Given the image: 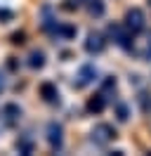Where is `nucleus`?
<instances>
[{
	"instance_id": "1",
	"label": "nucleus",
	"mask_w": 151,
	"mask_h": 156,
	"mask_svg": "<svg viewBox=\"0 0 151 156\" xmlns=\"http://www.w3.org/2000/svg\"><path fill=\"white\" fill-rule=\"evenodd\" d=\"M97 69L92 66V64H85V66H80V71H78V76H76L73 85L76 88H85V85H90V83H94L97 80Z\"/></svg>"
},
{
	"instance_id": "2",
	"label": "nucleus",
	"mask_w": 151,
	"mask_h": 156,
	"mask_svg": "<svg viewBox=\"0 0 151 156\" xmlns=\"http://www.w3.org/2000/svg\"><path fill=\"white\" fill-rule=\"evenodd\" d=\"M113 137H116V130L109 123H99V126L92 128V142H97V144H106Z\"/></svg>"
},
{
	"instance_id": "3",
	"label": "nucleus",
	"mask_w": 151,
	"mask_h": 156,
	"mask_svg": "<svg viewBox=\"0 0 151 156\" xmlns=\"http://www.w3.org/2000/svg\"><path fill=\"white\" fill-rule=\"evenodd\" d=\"M104 48H106V40H104L102 33H90L87 36V40H85V50L90 52V55H99V52H104Z\"/></svg>"
},
{
	"instance_id": "4",
	"label": "nucleus",
	"mask_w": 151,
	"mask_h": 156,
	"mask_svg": "<svg viewBox=\"0 0 151 156\" xmlns=\"http://www.w3.org/2000/svg\"><path fill=\"white\" fill-rule=\"evenodd\" d=\"M125 26L132 31V33H137V31L144 29V14H142V10H130L128 14H125Z\"/></svg>"
},
{
	"instance_id": "5",
	"label": "nucleus",
	"mask_w": 151,
	"mask_h": 156,
	"mask_svg": "<svg viewBox=\"0 0 151 156\" xmlns=\"http://www.w3.org/2000/svg\"><path fill=\"white\" fill-rule=\"evenodd\" d=\"M61 135H64L61 126L52 121V123L47 126V142H50V147H52V149H61V140H64Z\"/></svg>"
},
{
	"instance_id": "6",
	"label": "nucleus",
	"mask_w": 151,
	"mask_h": 156,
	"mask_svg": "<svg viewBox=\"0 0 151 156\" xmlns=\"http://www.w3.org/2000/svg\"><path fill=\"white\" fill-rule=\"evenodd\" d=\"M40 97L45 99V102H57V97H59L57 85L54 83H43V85H40Z\"/></svg>"
},
{
	"instance_id": "7",
	"label": "nucleus",
	"mask_w": 151,
	"mask_h": 156,
	"mask_svg": "<svg viewBox=\"0 0 151 156\" xmlns=\"http://www.w3.org/2000/svg\"><path fill=\"white\" fill-rule=\"evenodd\" d=\"M104 107H106V99H104V95H94V97L87 102V111H92V114H102Z\"/></svg>"
},
{
	"instance_id": "8",
	"label": "nucleus",
	"mask_w": 151,
	"mask_h": 156,
	"mask_svg": "<svg viewBox=\"0 0 151 156\" xmlns=\"http://www.w3.org/2000/svg\"><path fill=\"white\" fill-rule=\"evenodd\" d=\"M43 64H45V55H43V52H31V55H28V66L31 69H40L43 66Z\"/></svg>"
},
{
	"instance_id": "9",
	"label": "nucleus",
	"mask_w": 151,
	"mask_h": 156,
	"mask_svg": "<svg viewBox=\"0 0 151 156\" xmlns=\"http://www.w3.org/2000/svg\"><path fill=\"white\" fill-rule=\"evenodd\" d=\"M2 114L7 118H19L21 116V109H19V104H5V107H2Z\"/></svg>"
},
{
	"instance_id": "10",
	"label": "nucleus",
	"mask_w": 151,
	"mask_h": 156,
	"mask_svg": "<svg viewBox=\"0 0 151 156\" xmlns=\"http://www.w3.org/2000/svg\"><path fill=\"white\" fill-rule=\"evenodd\" d=\"M90 14H92V17H102L104 14V2L102 0H90Z\"/></svg>"
},
{
	"instance_id": "11",
	"label": "nucleus",
	"mask_w": 151,
	"mask_h": 156,
	"mask_svg": "<svg viewBox=\"0 0 151 156\" xmlns=\"http://www.w3.org/2000/svg\"><path fill=\"white\" fill-rule=\"evenodd\" d=\"M57 33H59L61 38H73L76 33H78V29L71 26V24H66V26H61V29H57Z\"/></svg>"
},
{
	"instance_id": "12",
	"label": "nucleus",
	"mask_w": 151,
	"mask_h": 156,
	"mask_svg": "<svg viewBox=\"0 0 151 156\" xmlns=\"http://www.w3.org/2000/svg\"><path fill=\"white\" fill-rule=\"evenodd\" d=\"M17 149L21 154H31V151H33V142H31V140H21V142H17Z\"/></svg>"
},
{
	"instance_id": "13",
	"label": "nucleus",
	"mask_w": 151,
	"mask_h": 156,
	"mask_svg": "<svg viewBox=\"0 0 151 156\" xmlns=\"http://www.w3.org/2000/svg\"><path fill=\"white\" fill-rule=\"evenodd\" d=\"M116 116H118V121H128L130 118V109L125 107V104H118L116 107Z\"/></svg>"
},
{
	"instance_id": "14",
	"label": "nucleus",
	"mask_w": 151,
	"mask_h": 156,
	"mask_svg": "<svg viewBox=\"0 0 151 156\" xmlns=\"http://www.w3.org/2000/svg\"><path fill=\"white\" fill-rule=\"evenodd\" d=\"M24 38H26V36H24L21 31H17V33H12V43H14V45H21V43H24Z\"/></svg>"
},
{
	"instance_id": "15",
	"label": "nucleus",
	"mask_w": 151,
	"mask_h": 156,
	"mask_svg": "<svg viewBox=\"0 0 151 156\" xmlns=\"http://www.w3.org/2000/svg\"><path fill=\"white\" fill-rule=\"evenodd\" d=\"M102 88H104V90H111V88H116V78H111V76H109V78H106V80L102 83Z\"/></svg>"
},
{
	"instance_id": "16",
	"label": "nucleus",
	"mask_w": 151,
	"mask_h": 156,
	"mask_svg": "<svg viewBox=\"0 0 151 156\" xmlns=\"http://www.w3.org/2000/svg\"><path fill=\"white\" fill-rule=\"evenodd\" d=\"M12 17H14V14L9 10H0V19H12Z\"/></svg>"
},
{
	"instance_id": "17",
	"label": "nucleus",
	"mask_w": 151,
	"mask_h": 156,
	"mask_svg": "<svg viewBox=\"0 0 151 156\" xmlns=\"http://www.w3.org/2000/svg\"><path fill=\"white\" fill-rule=\"evenodd\" d=\"M7 69L9 71H17V62H14L12 57H9V62H7Z\"/></svg>"
},
{
	"instance_id": "18",
	"label": "nucleus",
	"mask_w": 151,
	"mask_h": 156,
	"mask_svg": "<svg viewBox=\"0 0 151 156\" xmlns=\"http://www.w3.org/2000/svg\"><path fill=\"white\" fill-rule=\"evenodd\" d=\"M5 90V78H2V73H0V92Z\"/></svg>"
}]
</instances>
